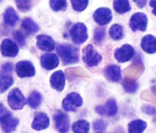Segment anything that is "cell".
<instances>
[{
  "mask_svg": "<svg viewBox=\"0 0 156 133\" xmlns=\"http://www.w3.org/2000/svg\"><path fill=\"white\" fill-rule=\"evenodd\" d=\"M56 52L64 65L75 64L79 61V50L73 45H60L57 47Z\"/></svg>",
  "mask_w": 156,
  "mask_h": 133,
  "instance_id": "6da1fadb",
  "label": "cell"
},
{
  "mask_svg": "<svg viewBox=\"0 0 156 133\" xmlns=\"http://www.w3.org/2000/svg\"><path fill=\"white\" fill-rule=\"evenodd\" d=\"M19 124V120L13 117L10 111L0 102V125L5 133L14 132Z\"/></svg>",
  "mask_w": 156,
  "mask_h": 133,
  "instance_id": "7a4b0ae2",
  "label": "cell"
},
{
  "mask_svg": "<svg viewBox=\"0 0 156 133\" xmlns=\"http://www.w3.org/2000/svg\"><path fill=\"white\" fill-rule=\"evenodd\" d=\"M82 59L83 63L89 67L98 66L101 61V55L94 49V46L89 44L83 49Z\"/></svg>",
  "mask_w": 156,
  "mask_h": 133,
  "instance_id": "3957f363",
  "label": "cell"
},
{
  "mask_svg": "<svg viewBox=\"0 0 156 133\" xmlns=\"http://www.w3.org/2000/svg\"><path fill=\"white\" fill-rule=\"evenodd\" d=\"M8 104L13 110H20L27 103V101L21 91L18 88L12 89L8 96Z\"/></svg>",
  "mask_w": 156,
  "mask_h": 133,
  "instance_id": "277c9868",
  "label": "cell"
},
{
  "mask_svg": "<svg viewBox=\"0 0 156 133\" xmlns=\"http://www.w3.org/2000/svg\"><path fill=\"white\" fill-rule=\"evenodd\" d=\"M83 104V99L78 93L72 92L68 94L63 100L62 107L65 111L74 112Z\"/></svg>",
  "mask_w": 156,
  "mask_h": 133,
  "instance_id": "5b68a950",
  "label": "cell"
},
{
  "mask_svg": "<svg viewBox=\"0 0 156 133\" xmlns=\"http://www.w3.org/2000/svg\"><path fill=\"white\" fill-rule=\"evenodd\" d=\"M148 19L145 13L141 12H137L132 16L129 25L133 31H141L145 32L147 30Z\"/></svg>",
  "mask_w": 156,
  "mask_h": 133,
  "instance_id": "8992f818",
  "label": "cell"
},
{
  "mask_svg": "<svg viewBox=\"0 0 156 133\" xmlns=\"http://www.w3.org/2000/svg\"><path fill=\"white\" fill-rule=\"evenodd\" d=\"M72 39L76 44L84 43L88 38L87 29L85 24L78 22L73 25L70 31Z\"/></svg>",
  "mask_w": 156,
  "mask_h": 133,
  "instance_id": "52a82bcc",
  "label": "cell"
},
{
  "mask_svg": "<svg viewBox=\"0 0 156 133\" xmlns=\"http://www.w3.org/2000/svg\"><path fill=\"white\" fill-rule=\"evenodd\" d=\"M92 17L94 21L100 26L107 25L112 21L113 18L112 11L109 8L102 7L94 12Z\"/></svg>",
  "mask_w": 156,
  "mask_h": 133,
  "instance_id": "ba28073f",
  "label": "cell"
},
{
  "mask_svg": "<svg viewBox=\"0 0 156 133\" xmlns=\"http://www.w3.org/2000/svg\"><path fill=\"white\" fill-rule=\"evenodd\" d=\"M16 70L17 76L21 78L32 77L36 74L34 65L31 61L28 60L19 61L16 65Z\"/></svg>",
  "mask_w": 156,
  "mask_h": 133,
  "instance_id": "9c48e42d",
  "label": "cell"
},
{
  "mask_svg": "<svg viewBox=\"0 0 156 133\" xmlns=\"http://www.w3.org/2000/svg\"><path fill=\"white\" fill-rule=\"evenodd\" d=\"M134 54L135 50L133 47L130 45L125 44L116 49L114 56L119 63H124L131 60Z\"/></svg>",
  "mask_w": 156,
  "mask_h": 133,
  "instance_id": "30bf717a",
  "label": "cell"
},
{
  "mask_svg": "<svg viewBox=\"0 0 156 133\" xmlns=\"http://www.w3.org/2000/svg\"><path fill=\"white\" fill-rule=\"evenodd\" d=\"M55 126L59 133H67L70 128V120L68 116L63 112L58 110L53 116Z\"/></svg>",
  "mask_w": 156,
  "mask_h": 133,
  "instance_id": "8fae6325",
  "label": "cell"
},
{
  "mask_svg": "<svg viewBox=\"0 0 156 133\" xmlns=\"http://www.w3.org/2000/svg\"><path fill=\"white\" fill-rule=\"evenodd\" d=\"M1 52L3 56L14 58L18 55L19 50L16 44L9 39H5L1 45Z\"/></svg>",
  "mask_w": 156,
  "mask_h": 133,
  "instance_id": "7c38bea8",
  "label": "cell"
},
{
  "mask_svg": "<svg viewBox=\"0 0 156 133\" xmlns=\"http://www.w3.org/2000/svg\"><path fill=\"white\" fill-rule=\"evenodd\" d=\"M50 118L44 112H38L34 117L31 124L32 129L36 131L44 130L50 126Z\"/></svg>",
  "mask_w": 156,
  "mask_h": 133,
  "instance_id": "4fadbf2b",
  "label": "cell"
},
{
  "mask_svg": "<svg viewBox=\"0 0 156 133\" xmlns=\"http://www.w3.org/2000/svg\"><path fill=\"white\" fill-rule=\"evenodd\" d=\"M66 83L65 74L62 70L56 71L51 75L50 84L52 89L61 92L64 90Z\"/></svg>",
  "mask_w": 156,
  "mask_h": 133,
  "instance_id": "5bb4252c",
  "label": "cell"
},
{
  "mask_svg": "<svg viewBox=\"0 0 156 133\" xmlns=\"http://www.w3.org/2000/svg\"><path fill=\"white\" fill-rule=\"evenodd\" d=\"M41 64L44 69L51 70L56 68L59 64V59L57 55L53 53H47L41 58Z\"/></svg>",
  "mask_w": 156,
  "mask_h": 133,
  "instance_id": "9a60e30c",
  "label": "cell"
},
{
  "mask_svg": "<svg viewBox=\"0 0 156 133\" xmlns=\"http://www.w3.org/2000/svg\"><path fill=\"white\" fill-rule=\"evenodd\" d=\"M37 46L43 51L51 52L55 49V44L51 36L47 35H39L36 37Z\"/></svg>",
  "mask_w": 156,
  "mask_h": 133,
  "instance_id": "2e32d148",
  "label": "cell"
},
{
  "mask_svg": "<svg viewBox=\"0 0 156 133\" xmlns=\"http://www.w3.org/2000/svg\"><path fill=\"white\" fill-rule=\"evenodd\" d=\"M104 75L108 81L118 82L122 79L121 67L116 64L109 65L104 70Z\"/></svg>",
  "mask_w": 156,
  "mask_h": 133,
  "instance_id": "e0dca14e",
  "label": "cell"
},
{
  "mask_svg": "<svg viewBox=\"0 0 156 133\" xmlns=\"http://www.w3.org/2000/svg\"><path fill=\"white\" fill-rule=\"evenodd\" d=\"M140 46L145 52L149 54L156 53V37L148 34L144 36L141 41Z\"/></svg>",
  "mask_w": 156,
  "mask_h": 133,
  "instance_id": "ac0fdd59",
  "label": "cell"
},
{
  "mask_svg": "<svg viewBox=\"0 0 156 133\" xmlns=\"http://www.w3.org/2000/svg\"><path fill=\"white\" fill-rule=\"evenodd\" d=\"M147 127V123L141 119L133 120L128 124L129 133H143Z\"/></svg>",
  "mask_w": 156,
  "mask_h": 133,
  "instance_id": "d6986e66",
  "label": "cell"
},
{
  "mask_svg": "<svg viewBox=\"0 0 156 133\" xmlns=\"http://www.w3.org/2000/svg\"><path fill=\"white\" fill-rule=\"evenodd\" d=\"M21 27L27 35L36 33L39 31V25L31 18H25L23 20Z\"/></svg>",
  "mask_w": 156,
  "mask_h": 133,
  "instance_id": "ffe728a7",
  "label": "cell"
},
{
  "mask_svg": "<svg viewBox=\"0 0 156 133\" xmlns=\"http://www.w3.org/2000/svg\"><path fill=\"white\" fill-rule=\"evenodd\" d=\"M4 20L5 23L10 26L16 25L19 17L13 8L8 7L4 13Z\"/></svg>",
  "mask_w": 156,
  "mask_h": 133,
  "instance_id": "44dd1931",
  "label": "cell"
},
{
  "mask_svg": "<svg viewBox=\"0 0 156 133\" xmlns=\"http://www.w3.org/2000/svg\"><path fill=\"white\" fill-rule=\"evenodd\" d=\"M113 5L115 11L119 14H124L131 11L130 3L127 0H115Z\"/></svg>",
  "mask_w": 156,
  "mask_h": 133,
  "instance_id": "7402d4cb",
  "label": "cell"
},
{
  "mask_svg": "<svg viewBox=\"0 0 156 133\" xmlns=\"http://www.w3.org/2000/svg\"><path fill=\"white\" fill-rule=\"evenodd\" d=\"M73 133H89L90 123L85 120H79L73 123L72 126Z\"/></svg>",
  "mask_w": 156,
  "mask_h": 133,
  "instance_id": "603a6c76",
  "label": "cell"
},
{
  "mask_svg": "<svg viewBox=\"0 0 156 133\" xmlns=\"http://www.w3.org/2000/svg\"><path fill=\"white\" fill-rule=\"evenodd\" d=\"M13 79L12 76L7 74L0 75V93L3 94L7 91L13 85Z\"/></svg>",
  "mask_w": 156,
  "mask_h": 133,
  "instance_id": "cb8c5ba5",
  "label": "cell"
},
{
  "mask_svg": "<svg viewBox=\"0 0 156 133\" xmlns=\"http://www.w3.org/2000/svg\"><path fill=\"white\" fill-rule=\"evenodd\" d=\"M109 34L114 40L119 41L122 39L124 35L122 26L118 24L112 25L109 29Z\"/></svg>",
  "mask_w": 156,
  "mask_h": 133,
  "instance_id": "d4e9b609",
  "label": "cell"
},
{
  "mask_svg": "<svg viewBox=\"0 0 156 133\" xmlns=\"http://www.w3.org/2000/svg\"><path fill=\"white\" fill-rule=\"evenodd\" d=\"M104 106L105 110L106 115L113 117L117 114L118 107L115 99H110L107 102L105 106Z\"/></svg>",
  "mask_w": 156,
  "mask_h": 133,
  "instance_id": "484cf974",
  "label": "cell"
},
{
  "mask_svg": "<svg viewBox=\"0 0 156 133\" xmlns=\"http://www.w3.org/2000/svg\"><path fill=\"white\" fill-rule=\"evenodd\" d=\"M122 86L126 93L133 94L138 90V85L134 80L126 78L124 80Z\"/></svg>",
  "mask_w": 156,
  "mask_h": 133,
  "instance_id": "4316f807",
  "label": "cell"
},
{
  "mask_svg": "<svg viewBox=\"0 0 156 133\" xmlns=\"http://www.w3.org/2000/svg\"><path fill=\"white\" fill-rule=\"evenodd\" d=\"M42 97L37 91L33 92L28 98V103L30 107L34 109L38 108L42 102Z\"/></svg>",
  "mask_w": 156,
  "mask_h": 133,
  "instance_id": "83f0119b",
  "label": "cell"
},
{
  "mask_svg": "<svg viewBox=\"0 0 156 133\" xmlns=\"http://www.w3.org/2000/svg\"><path fill=\"white\" fill-rule=\"evenodd\" d=\"M50 5L55 12L65 11L67 7V1L64 0H51L50 1Z\"/></svg>",
  "mask_w": 156,
  "mask_h": 133,
  "instance_id": "f1b7e54d",
  "label": "cell"
},
{
  "mask_svg": "<svg viewBox=\"0 0 156 133\" xmlns=\"http://www.w3.org/2000/svg\"><path fill=\"white\" fill-rule=\"evenodd\" d=\"M72 6L73 9L76 12H81L84 11L87 8L89 5V1L84 0V1H76L72 0Z\"/></svg>",
  "mask_w": 156,
  "mask_h": 133,
  "instance_id": "f546056e",
  "label": "cell"
},
{
  "mask_svg": "<svg viewBox=\"0 0 156 133\" xmlns=\"http://www.w3.org/2000/svg\"><path fill=\"white\" fill-rule=\"evenodd\" d=\"M106 36V30L104 28H96L94 32V40L96 43L103 41Z\"/></svg>",
  "mask_w": 156,
  "mask_h": 133,
  "instance_id": "4dcf8cb0",
  "label": "cell"
},
{
  "mask_svg": "<svg viewBox=\"0 0 156 133\" xmlns=\"http://www.w3.org/2000/svg\"><path fill=\"white\" fill-rule=\"evenodd\" d=\"M16 2L17 8L21 12H28L31 8L32 2L31 1L20 0L16 1Z\"/></svg>",
  "mask_w": 156,
  "mask_h": 133,
  "instance_id": "1f68e13d",
  "label": "cell"
},
{
  "mask_svg": "<svg viewBox=\"0 0 156 133\" xmlns=\"http://www.w3.org/2000/svg\"><path fill=\"white\" fill-rule=\"evenodd\" d=\"M13 36L16 42L20 47H23L25 45V37L23 33L20 30H17L13 33Z\"/></svg>",
  "mask_w": 156,
  "mask_h": 133,
  "instance_id": "d6a6232c",
  "label": "cell"
},
{
  "mask_svg": "<svg viewBox=\"0 0 156 133\" xmlns=\"http://www.w3.org/2000/svg\"><path fill=\"white\" fill-rule=\"evenodd\" d=\"M141 111L143 113L150 116H156V107L149 104H144L141 106Z\"/></svg>",
  "mask_w": 156,
  "mask_h": 133,
  "instance_id": "836d02e7",
  "label": "cell"
},
{
  "mask_svg": "<svg viewBox=\"0 0 156 133\" xmlns=\"http://www.w3.org/2000/svg\"><path fill=\"white\" fill-rule=\"evenodd\" d=\"M93 128L95 131H103L106 129L107 124L104 120L98 119L94 122L93 123Z\"/></svg>",
  "mask_w": 156,
  "mask_h": 133,
  "instance_id": "e575fe53",
  "label": "cell"
},
{
  "mask_svg": "<svg viewBox=\"0 0 156 133\" xmlns=\"http://www.w3.org/2000/svg\"><path fill=\"white\" fill-rule=\"evenodd\" d=\"M13 64L11 63H7L3 64L2 67V72L4 74H7L11 73L13 70Z\"/></svg>",
  "mask_w": 156,
  "mask_h": 133,
  "instance_id": "d590c367",
  "label": "cell"
},
{
  "mask_svg": "<svg viewBox=\"0 0 156 133\" xmlns=\"http://www.w3.org/2000/svg\"><path fill=\"white\" fill-rule=\"evenodd\" d=\"M96 113L100 115H106L105 110L104 106H97L95 108Z\"/></svg>",
  "mask_w": 156,
  "mask_h": 133,
  "instance_id": "8d00e7d4",
  "label": "cell"
},
{
  "mask_svg": "<svg viewBox=\"0 0 156 133\" xmlns=\"http://www.w3.org/2000/svg\"><path fill=\"white\" fill-rule=\"evenodd\" d=\"M136 4L137 7L139 9H142V8H144L145 6L147 4V1H143V0H140V1H133Z\"/></svg>",
  "mask_w": 156,
  "mask_h": 133,
  "instance_id": "74e56055",
  "label": "cell"
},
{
  "mask_svg": "<svg viewBox=\"0 0 156 133\" xmlns=\"http://www.w3.org/2000/svg\"><path fill=\"white\" fill-rule=\"evenodd\" d=\"M150 6L153 8L152 13L156 16V0H152L150 2Z\"/></svg>",
  "mask_w": 156,
  "mask_h": 133,
  "instance_id": "f35d334b",
  "label": "cell"
},
{
  "mask_svg": "<svg viewBox=\"0 0 156 133\" xmlns=\"http://www.w3.org/2000/svg\"><path fill=\"white\" fill-rule=\"evenodd\" d=\"M151 92L154 97H156V85H154L151 87Z\"/></svg>",
  "mask_w": 156,
  "mask_h": 133,
  "instance_id": "ab89813d",
  "label": "cell"
},
{
  "mask_svg": "<svg viewBox=\"0 0 156 133\" xmlns=\"http://www.w3.org/2000/svg\"><path fill=\"white\" fill-rule=\"evenodd\" d=\"M113 133H125V132L122 129H118L116 132Z\"/></svg>",
  "mask_w": 156,
  "mask_h": 133,
  "instance_id": "60d3db41",
  "label": "cell"
},
{
  "mask_svg": "<svg viewBox=\"0 0 156 133\" xmlns=\"http://www.w3.org/2000/svg\"><path fill=\"white\" fill-rule=\"evenodd\" d=\"M101 133V132H99V133Z\"/></svg>",
  "mask_w": 156,
  "mask_h": 133,
  "instance_id": "b9f144b4",
  "label": "cell"
},
{
  "mask_svg": "<svg viewBox=\"0 0 156 133\" xmlns=\"http://www.w3.org/2000/svg\"><path fill=\"white\" fill-rule=\"evenodd\" d=\"M0 2H1V1H0Z\"/></svg>",
  "mask_w": 156,
  "mask_h": 133,
  "instance_id": "7bdbcfd3",
  "label": "cell"
}]
</instances>
